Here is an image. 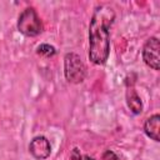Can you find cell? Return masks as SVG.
I'll return each mask as SVG.
<instances>
[{
    "mask_svg": "<svg viewBox=\"0 0 160 160\" xmlns=\"http://www.w3.org/2000/svg\"><path fill=\"white\" fill-rule=\"evenodd\" d=\"M115 12L108 5H98L89 25V59L95 65H104L110 54V26Z\"/></svg>",
    "mask_w": 160,
    "mask_h": 160,
    "instance_id": "1",
    "label": "cell"
},
{
    "mask_svg": "<svg viewBox=\"0 0 160 160\" xmlns=\"http://www.w3.org/2000/svg\"><path fill=\"white\" fill-rule=\"evenodd\" d=\"M18 30L19 32H21L25 36L32 38V36H38L39 34L42 32V21L40 19V16L38 15L36 10L34 8H26L24 9L19 18H18Z\"/></svg>",
    "mask_w": 160,
    "mask_h": 160,
    "instance_id": "2",
    "label": "cell"
},
{
    "mask_svg": "<svg viewBox=\"0 0 160 160\" xmlns=\"http://www.w3.org/2000/svg\"><path fill=\"white\" fill-rule=\"evenodd\" d=\"M64 75L71 84H80L85 80L86 66L78 54L68 52L64 56Z\"/></svg>",
    "mask_w": 160,
    "mask_h": 160,
    "instance_id": "3",
    "label": "cell"
},
{
    "mask_svg": "<svg viewBox=\"0 0 160 160\" xmlns=\"http://www.w3.org/2000/svg\"><path fill=\"white\" fill-rule=\"evenodd\" d=\"M159 50H160V44L159 39L155 36H151L146 40V42L142 46V60L144 62L151 68L152 70H159L160 69V56H159Z\"/></svg>",
    "mask_w": 160,
    "mask_h": 160,
    "instance_id": "4",
    "label": "cell"
},
{
    "mask_svg": "<svg viewBox=\"0 0 160 160\" xmlns=\"http://www.w3.org/2000/svg\"><path fill=\"white\" fill-rule=\"evenodd\" d=\"M29 151H30V154L35 159H38V160H45L51 154L50 141L48 140V138H45L42 135L35 136L30 141V144H29Z\"/></svg>",
    "mask_w": 160,
    "mask_h": 160,
    "instance_id": "5",
    "label": "cell"
},
{
    "mask_svg": "<svg viewBox=\"0 0 160 160\" xmlns=\"http://www.w3.org/2000/svg\"><path fill=\"white\" fill-rule=\"evenodd\" d=\"M159 131H160V115L154 114L150 118L145 120L144 124V132L146 134L148 138H150L154 141H160L159 138Z\"/></svg>",
    "mask_w": 160,
    "mask_h": 160,
    "instance_id": "6",
    "label": "cell"
},
{
    "mask_svg": "<svg viewBox=\"0 0 160 160\" xmlns=\"http://www.w3.org/2000/svg\"><path fill=\"white\" fill-rule=\"evenodd\" d=\"M126 104H128V108L130 109V111L135 115H138L142 111V101L132 86L128 88V90H126Z\"/></svg>",
    "mask_w": 160,
    "mask_h": 160,
    "instance_id": "7",
    "label": "cell"
},
{
    "mask_svg": "<svg viewBox=\"0 0 160 160\" xmlns=\"http://www.w3.org/2000/svg\"><path fill=\"white\" fill-rule=\"evenodd\" d=\"M36 52L44 58H51L56 54V50L52 45H49V44H41L38 46L36 49Z\"/></svg>",
    "mask_w": 160,
    "mask_h": 160,
    "instance_id": "8",
    "label": "cell"
},
{
    "mask_svg": "<svg viewBox=\"0 0 160 160\" xmlns=\"http://www.w3.org/2000/svg\"><path fill=\"white\" fill-rule=\"evenodd\" d=\"M102 160H119V158L112 150H106L102 154Z\"/></svg>",
    "mask_w": 160,
    "mask_h": 160,
    "instance_id": "9",
    "label": "cell"
},
{
    "mask_svg": "<svg viewBox=\"0 0 160 160\" xmlns=\"http://www.w3.org/2000/svg\"><path fill=\"white\" fill-rule=\"evenodd\" d=\"M78 160H96V159H94V158H90L89 155H82V156H80Z\"/></svg>",
    "mask_w": 160,
    "mask_h": 160,
    "instance_id": "10",
    "label": "cell"
}]
</instances>
